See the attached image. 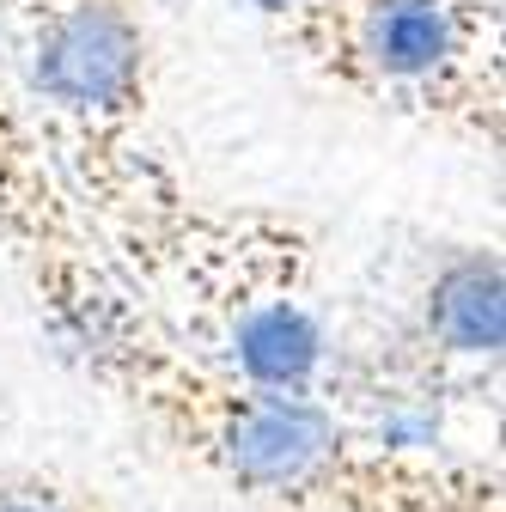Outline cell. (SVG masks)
I'll return each instance as SVG.
<instances>
[{"mask_svg": "<svg viewBox=\"0 0 506 512\" xmlns=\"http://www.w3.org/2000/svg\"><path fill=\"white\" fill-rule=\"evenodd\" d=\"M494 269L470 263L464 275L446 281V299H439V330H446L452 348H494L500 342V299H494Z\"/></svg>", "mask_w": 506, "mask_h": 512, "instance_id": "3", "label": "cell"}, {"mask_svg": "<svg viewBox=\"0 0 506 512\" xmlns=\"http://www.w3.org/2000/svg\"><path fill=\"white\" fill-rule=\"evenodd\" d=\"M244 342H250L244 348L250 372H263V378H299L305 360H311V330L299 324V317H287V311H275L269 324H257Z\"/></svg>", "mask_w": 506, "mask_h": 512, "instance_id": "4", "label": "cell"}, {"mask_svg": "<svg viewBox=\"0 0 506 512\" xmlns=\"http://www.w3.org/2000/svg\"><path fill=\"white\" fill-rule=\"evenodd\" d=\"M122 68H129V49H122V37L110 25H98V19H74L61 31L55 55H49V80L61 92H80V98L110 92L122 80Z\"/></svg>", "mask_w": 506, "mask_h": 512, "instance_id": "2", "label": "cell"}, {"mask_svg": "<svg viewBox=\"0 0 506 512\" xmlns=\"http://www.w3.org/2000/svg\"><path fill=\"white\" fill-rule=\"evenodd\" d=\"M446 49H452V31L439 0H391L372 19V55L385 74H427L446 61Z\"/></svg>", "mask_w": 506, "mask_h": 512, "instance_id": "1", "label": "cell"}]
</instances>
